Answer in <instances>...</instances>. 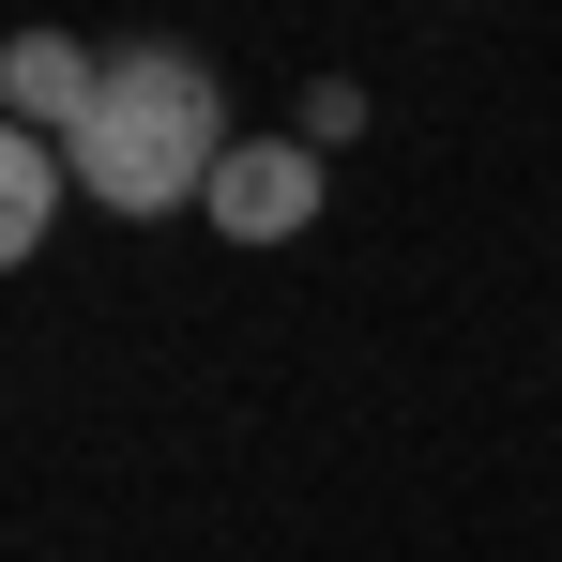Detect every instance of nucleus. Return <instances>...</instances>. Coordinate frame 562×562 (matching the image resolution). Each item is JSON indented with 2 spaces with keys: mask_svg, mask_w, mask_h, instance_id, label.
I'll return each mask as SVG.
<instances>
[{
  "mask_svg": "<svg viewBox=\"0 0 562 562\" xmlns=\"http://www.w3.org/2000/svg\"><path fill=\"white\" fill-rule=\"evenodd\" d=\"M61 168H77L106 213H183V198H213V168H228V92H213V61H198V46H122L106 92H92V122L61 137Z\"/></svg>",
  "mask_w": 562,
  "mask_h": 562,
  "instance_id": "f257e3e1",
  "label": "nucleus"
},
{
  "mask_svg": "<svg viewBox=\"0 0 562 562\" xmlns=\"http://www.w3.org/2000/svg\"><path fill=\"white\" fill-rule=\"evenodd\" d=\"M228 244H304L319 228V137H228V168L198 198Z\"/></svg>",
  "mask_w": 562,
  "mask_h": 562,
  "instance_id": "f03ea898",
  "label": "nucleus"
},
{
  "mask_svg": "<svg viewBox=\"0 0 562 562\" xmlns=\"http://www.w3.org/2000/svg\"><path fill=\"white\" fill-rule=\"evenodd\" d=\"M92 92H106V61L77 46V31H15V46H0V122L77 137V122H92Z\"/></svg>",
  "mask_w": 562,
  "mask_h": 562,
  "instance_id": "7ed1b4c3",
  "label": "nucleus"
},
{
  "mask_svg": "<svg viewBox=\"0 0 562 562\" xmlns=\"http://www.w3.org/2000/svg\"><path fill=\"white\" fill-rule=\"evenodd\" d=\"M61 183H77V168H61V137L0 122V274H15V259L46 244V213H61Z\"/></svg>",
  "mask_w": 562,
  "mask_h": 562,
  "instance_id": "20e7f679",
  "label": "nucleus"
}]
</instances>
